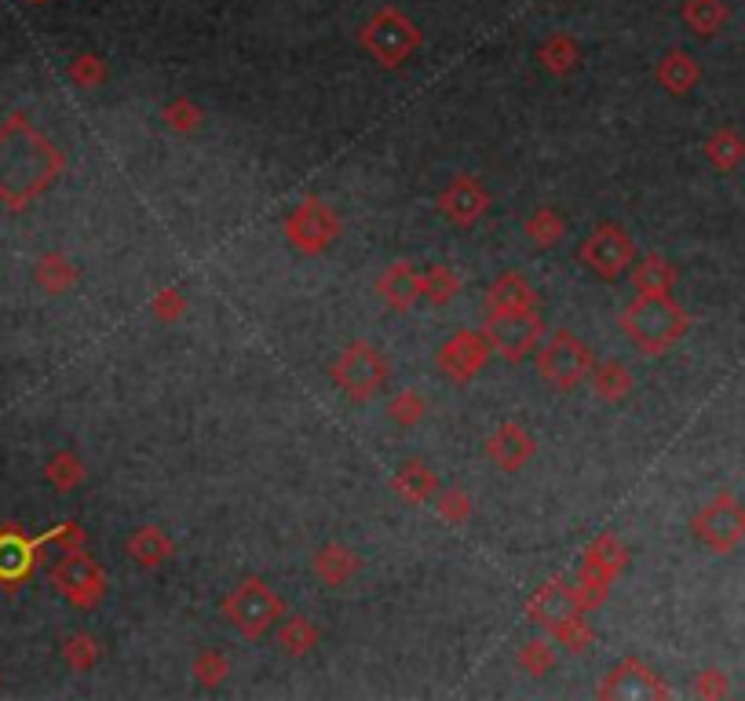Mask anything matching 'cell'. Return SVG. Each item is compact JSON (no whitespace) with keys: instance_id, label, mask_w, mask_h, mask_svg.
I'll list each match as a JSON object with an SVG mask.
<instances>
[{"instance_id":"cell-1","label":"cell","mask_w":745,"mask_h":701,"mask_svg":"<svg viewBox=\"0 0 745 701\" xmlns=\"http://www.w3.org/2000/svg\"><path fill=\"white\" fill-rule=\"evenodd\" d=\"M59 172L63 154L26 118L0 124V201H8V209H26Z\"/></svg>"},{"instance_id":"cell-2","label":"cell","mask_w":745,"mask_h":701,"mask_svg":"<svg viewBox=\"0 0 745 701\" xmlns=\"http://www.w3.org/2000/svg\"><path fill=\"white\" fill-rule=\"evenodd\" d=\"M687 326H691V318L669 293H639L622 311L625 337L650 359L676 348L687 337Z\"/></svg>"},{"instance_id":"cell-3","label":"cell","mask_w":745,"mask_h":701,"mask_svg":"<svg viewBox=\"0 0 745 701\" xmlns=\"http://www.w3.org/2000/svg\"><path fill=\"white\" fill-rule=\"evenodd\" d=\"M332 384L354 402L373 398L376 391L387 384V359L373 343L354 340L337 354V362H332Z\"/></svg>"},{"instance_id":"cell-4","label":"cell","mask_w":745,"mask_h":701,"mask_svg":"<svg viewBox=\"0 0 745 701\" xmlns=\"http://www.w3.org/2000/svg\"><path fill=\"white\" fill-rule=\"evenodd\" d=\"M362 44L381 66H403L409 55L417 52L420 30L398 8H381L370 22H365Z\"/></svg>"},{"instance_id":"cell-5","label":"cell","mask_w":745,"mask_h":701,"mask_svg":"<svg viewBox=\"0 0 745 701\" xmlns=\"http://www.w3.org/2000/svg\"><path fill=\"white\" fill-rule=\"evenodd\" d=\"M282 611H285V606L278 600V592H274L271 584L260 581V578H245L223 600V614L231 617V625L242 632V636H249V639L263 636V632H267L282 617Z\"/></svg>"},{"instance_id":"cell-6","label":"cell","mask_w":745,"mask_h":701,"mask_svg":"<svg viewBox=\"0 0 745 701\" xmlns=\"http://www.w3.org/2000/svg\"><path fill=\"white\" fill-rule=\"evenodd\" d=\"M694 537L716 556H727L745 541V504L731 493H720L691 519Z\"/></svg>"},{"instance_id":"cell-7","label":"cell","mask_w":745,"mask_h":701,"mask_svg":"<svg viewBox=\"0 0 745 701\" xmlns=\"http://www.w3.org/2000/svg\"><path fill=\"white\" fill-rule=\"evenodd\" d=\"M592 365H595L592 348L567 329H559L556 337L537 351V373L552 387H578L584 376L592 373Z\"/></svg>"},{"instance_id":"cell-8","label":"cell","mask_w":745,"mask_h":701,"mask_svg":"<svg viewBox=\"0 0 745 701\" xmlns=\"http://www.w3.org/2000/svg\"><path fill=\"white\" fill-rule=\"evenodd\" d=\"M581 263L600 278H622V274L636 263V245L628 238L625 227L617 223H600L595 231L584 238L581 245Z\"/></svg>"},{"instance_id":"cell-9","label":"cell","mask_w":745,"mask_h":701,"mask_svg":"<svg viewBox=\"0 0 745 701\" xmlns=\"http://www.w3.org/2000/svg\"><path fill=\"white\" fill-rule=\"evenodd\" d=\"M537 337H541V318H537L534 307H519V311H490L486 340H490V348L504 354L508 362L530 354Z\"/></svg>"},{"instance_id":"cell-10","label":"cell","mask_w":745,"mask_h":701,"mask_svg":"<svg viewBox=\"0 0 745 701\" xmlns=\"http://www.w3.org/2000/svg\"><path fill=\"white\" fill-rule=\"evenodd\" d=\"M52 584L59 589L74 606H96L107 589L99 562L88 559L85 551H66V556L52 567Z\"/></svg>"},{"instance_id":"cell-11","label":"cell","mask_w":745,"mask_h":701,"mask_svg":"<svg viewBox=\"0 0 745 701\" xmlns=\"http://www.w3.org/2000/svg\"><path fill=\"white\" fill-rule=\"evenodd\" d=\"M625 548L617 545V537H600L589 556H584V567H581V581H578V600L581 606H600L606 600V584L617 570L625 567Z\"/></svg>"},{"instance_id":"cell-12","label":"cell","mask_w":745,"mask_h":701,"mask_svg":"<svg viewBox=\"0 0 745 701\" xmlns=\"http://www.w3.org/2000/svg\"><path fill=\"white\" fill-rule=\"evenodd\" d=\"M285 231H289V241L300 252H322L332 245V238H337V220H332V212L322 201H304L300 209H293V216L285 220Z\"/></svg>"},{"instance_id":"cell-13","label":"cell","mask_w":745,"mask_h":701,"mask_svg":"<svg viewBox=\"0 0 745 701\" xmlns=\"http://www.w3.org/2000/svg\"><path fill=\"white\" fill-rule=\"evenodd\" d=\"M526 614H530V622L545 625V628H563L570 622H578L581 617V600L574 589H567L563 581L552 578L548 584L534 592V600L526 603Z\"/></svg>"},{"instance_id":"cell-14","label":"cell","mask_w":745,"mask_h":701,"mask_svg":"<svg viewBox=\"0 0 745 701\" xmlns=\"http://www.w3.org/2000/svg\"><path fill=\"white\" fill-rule=\"evenodd\" d=\"M486 205H490V194L483 190V183L475 176H457L439 198L442 216L457 227H472L479 216L486 212Z\"/></svg>"},{"instance_id":"cell-15","label":"cell","mask_w":745,"mask_h":701,"mask_svg":"<svg viewBox=\"0 0 745 701\" xmlns=\"http://www.w3.org/2000/svg\"><path fill=\"white\" fill-rule=\"evenodd\" d=\"M490 354V340L479 337V332H457L453 340H446L439 348V365L453 381H472V376L483 370Z\"/></svg>"},{"instance_id":"cell-16","label":"cell","mask_w":745,"mask_h":701,"mask_svg":"<svg viewBox=\"0 0 745 701\" xmlns=\"http://www.w3.org/2000/svg\"><path fill=\"white\" fill-rule=\"evenodd\" d=\"M600 694L603 698L606 694L611 698H669V687H665L644 661L628 658L611 672V680L600 687Z\"/></svg>"},{"instance_id":"cell-17","label":"cell","mask_w":745,"mask_h":701,"mask_svg":"<svg viewBox=\"0 0 745 701\" xmlns=\"http://www.w3.org/2000/svg\"><path fill=\"white\" fill-rule=\"evenodd\" d=\"M37 545L41 541H30V537L19 534L15 526L0 530V581L4 584L26 581L33 567H37Z\"/></svg>"},{"instance_id":"cell-18","label":"cell","mask_w":745,"mask_h":701,"mask_svg":"<svg viewBox=\"0 0 745 701\" xmlns=\"http://www.w3.org/2000/svg\"><path fill=\"white\" fill-rule=\"evenodd\" d=\"M486 453L494 457L504 471H515L534 457V435L519 428V424H501V428L490 435Z\"/></svg>"},{"instance_id":"cell-19","label":"cell","mask_w":745,"mask_h":701,"mask_svg":"<svg viewBox=\"0 0 745 701\" xmlns=\"http://www.w3.org/2000/svg\"><path fill=\"white\" fill-rule=\"evenodd\" d=\"M381 296L387 300V307H395V311H409V307L424 296L420 274L409 267V263H395V267H387V274L381 278Z\"/></svg>"},{"instance_id":"cell-20","label":"cell","mask_w":745,"mask_h":701,"mask_svg":"<svg viewBox=\"0 0 745 701\" xmlns=\"http://www.w3.org/2000/svg\"><path fill=\"white\" fill-rule=\"evenodd\" d=\"M658 85L669 91V96H687L694 85H698V77H702V70H698V63L691 59L687 52H665L661 55V63H658Z\"/></svg>"},{"instance_id":"cell-21","label":"cell","mask_w":745,"mask_h":701,"mask_svg":"<svg viewBox=\"0 0 745 701\" xmlns=\"http://www.w3.org/2000/svg\"><path fill=\"white\" fill-rule=\"evenodd\" d=\"M486 307L490 311H519V307H534V289L523 274H501V278L490 285L486 293Z\"/></svg>"},{"instance_id":"cell-22","label":"cell","mask_w":745,"mask_h":701,"mask_svg":"<svg viewBox=\"0 0 745 701\" xmlns=\"http://www.w3.org/2000/svg\"><path fill=\"white\" fill-rule=\"evenodd\" d=\"M311 567H315V573L326 584H343L354 570H359V556H354L351 548H343V545H326V548L315 551Z\"/></svg>"},{"instance_id":"cell-23","label":"cell","mask_w":745,"mask_h":701,"mask_svg":"<svg viewBox=\"0 0 745 701\" xmlns=\"http://www.w3.org/2000/svg\"><path fill=\"white\" fill-rule=\"evenodd\" d=\"M705 157H709V165L720 172H735L745 161V135L735 129H716L705 140Z\"/></svg>"},{"instance_id":"cell-24","label":"cell","mask_w":745,"mask_h":701,"mask_svg":"<svg viewBox=\"0 0 745 701\" xmlns=\"http://www.w3.org/2000/svg\"><path fill=\"white\" fill-rule=\"evenodd\" d=\"M683 22L698 37H716L727 26V4L724 0H683Z\"/></svg>"},{"instance_id":"cell-25","label":"cell","mask_w":745,"mask_h":701,"mask_svg":"<svg viewBox=\"0 0 745 701\" xmlns=\"http://www.w3.org/2000/svg\"><path fill=\"white\" fill-rule=\"evenodd\" d=\"M636 293H669L676 285V267L665 256H644L633 267Z\"/></svg>"},{"instance_id":"cell-26","label":"cell","mask_w":745,"mask_h":701,"mask_svg":"<svg viewBox=\"0 0 745 701\" xmlns=\"http://www.w3.org/2000/svg\"><path fill=\"white\" fill-rule=\"evenodd\" d=\"M129 556L135 562H143V567H157V562H165L172 556V541L157 526H143V530H135L129 537Z\"/></svg>"},{"instance_id":"cell-27","label":"cell","mask_w":745,"mask_h":701,"mask_svg":"<svg viewBox=\"0 0 745 701\" xmlns=\"http://www.w3.org/2000/svg\"><path fill=\"white\" fill-rule=\"evenodd\" d=\"M589 376H592L595 395H603L611 402L625 398L628 391H633V373H628L622 362H595Z\"/></svg>"},{"instance_id":"cell-28","label":"cell","mask_w":745,"mask_h":701,"mask_svg":"<svg viewBox=\"0 0 745 701\" xmlns=\"http://www.w3.org/2000/svg\"><path fill=\"white\" fill-rule=\"evenodd\" d=\"M395 490L414 504H424V501H431V493H435V475L420 461H406L395 475Z\"/></svg>"},{"instance_id":"cell-29","label":"cell","mask_w":745,"mask_h":701,"mask_svg":"<svg viewBox=\"0 0 745 701\" xmlns=\"http://www.w3.org/2000/svg\"><path fill=\"white\" fill-rule=\"evenodd\" d=\"M541 63L548 74H570L581 63V48L567 37V33H556V37H548L541 44Z\"/></svg>"},{"instance_id":"cell-30","label":"cell","mask_w":745,"mask_h":701,"mask_svg":"<svg viewBox=\"0 0 745 701\" xmlns=\"http://www.w3.org/2000/svg\"><path fill=\"white\" fill-rule=\"evenodd\" d=\"M77 282V267L59 252H52V256H44L37 263V285L44 293H66L70 285Z\"/></svg>"},{"instance_id":"cell-31","label":"cell","mask_w":745,"mask_h":701,"mask_svg":"<svg viewBox=\"0 0 745 701\" xmlns=\"http://www.w3.org/2000/svg\"><path fill=\"white\" fill-rule=\"evenodd\" d=\"M278 643H282V650H289L300 658V654H307L318 643V628L307 622V617H289L278 632Z\"/></svg>"},{"instance_id":"cell-32","label":"cell","mask_w":745,"mask_h":701,"mask_svg":"<svg viewBox=\"0 0 745 701\" xmlns=\"http://www.w3.org/2000/svg\"><path fill=\"white\" fill-rule=\"evenodd\" d=\"M526 234H530L537 245H556L563 238V220H559L556 209H537L526 223Z\"/></svg>"},{"instance_id":"cell-33","label":"cell","mask_w":745,"mask_h":701,"mask_svg":"<svg viewBox=\"0 0 745 701\" xmlns=\"http://www.w3.org/2000/svg\"><path fill=\"white\" fill-rule=\"evenodd\" d=\"M420 285H424V296H431L435 304H446L450 296L457 293V278L450 267H442V263H435L428 274H420Z\"/></svg>"},{"instance_id":"cell-34","label":"cell","mask_w":745,"mask_h":701,"mask_svg":"<svg viewBox=\"0 0 745 701\" xmlns=\"http://www.w3.org/2000/svg\"><path fill=\"white\" fill-rule=\"evenodd\" d=\"M81 475H85V468H81V461H77L74 453H59V457H52V464H48V479H52L59 490H70V486H77V482H81Z\"/></svg>"},{"instance_id":"cell-35","label":"cell","mask_w":745,"mask_h":701,"mask_svg":"<svg viewBox=\"0 0 745 701\" xmlns=\"http://www.w3.org/2000/svg\"><path fill=\"white\" fill-rule=\"evenodd\" d=\"M96 658H99V650H96V639H91V636L66 639V661H70L74 669H91Z\"/></svg>"},{"instance_id":"cell-36","label":"cell","mask_w":745,"mask_h":701,"mask_svg":"<svg viewBox=\"0 0 745 701\" xmlns=\"http://www.w3.org/2000/svg\"><path fill=\"white\" fill-rule=\"evenodd\" d=\"M727 691H731V683H727V676L720 669H705L694 680V694L698 698H727Z\"/></svg>"},{"instance_id":"cell-37","label":"cell","mask_w":745,"mask_h":701,"mask_svg":"<svg viewBox=\"0 0 745 701\" xmlns=\"http://www.w3.org/2000/svg\"><path fill=\"white\" fill-rule=\"evenodd\" d=\"M70 77L77 80V85H85V88L99 85V80H102V63L96 59V55H81V59L70 66Z\"/></svg>"},{"instance_id":"cell-38","label":"cell","mask_w":745,"mask_h":701,"mask_svg":"<svg viewBox=\"0 0 745 701\" xmlns=\"http://www.w3.org/2000/svg\"><path fill=\"white\" fill-rule=\"evenodd\" d=\"M519 665L530 672H545L548 665H552V650H548V643H526V650L519 654Z\"/></svg>"},{"instance_id":"cell-39","label":"cell","mask_w":745,"mask_h":701,"mask_svg":"<svg viewBox=\"0 0 745 701\" xmlns=\"http://www.w3.org/2000/svg\"><path fill=\"white\" fill-rule=\"evenodd\" d=\"M424 413V402L414 395V391H406V395H398L395 402H392V417L398 420V424H414L417 417Z\"/></svg>"},{"instance_id":"cell-40","label":"cell","mask_w":745,"mask_h":701,"mask_svg":"<svg viewBox=\"0 0 745 701\" xmlns=\"http://www.w3.org/2000/svg\"><path fill=\"white\" fill-rule=\"evenodd\" d=\"M198 118H201V113L194 110L187 99L172 102V107L165 110V121L172 124V129H194V124H198Z\"/></svg>"},{"instance_id":"cell-41","label":"cell","mask_w":745,"mask_h":701,"mask_svg":"<svg viewBox=\"0 0 745 701\" xmlns=\"http://www.w3.org/2000/svg\"><path fill=\"white\" fill-rule=\"evenodd\" d=\"M198 672H201L205 683H216L227 672V661L220 658V654H201V658H198Z\"/></svg>"},{"instance_id":"cell-42","label":"cell","mask_w":745,"mask_h":701,"mask_svg":"<svg viewBox=\"0 0 745 701\" xmlns=\"http://www.w3.org/2000/svg\"><path fill=\"white\" fill-rule=\"evenodd\" d=\"M439 508H442L446 519L461 523L464 515H468V497H464V493H446V497L439 501Z\"/></svg>"}]
</instances>
